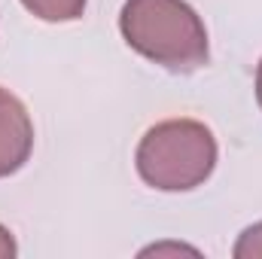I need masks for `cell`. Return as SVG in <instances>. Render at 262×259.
Returning a JSON list of instances; mask_svg holds the SVG:
<instances>
[{
    "instance_id": "cell-1",
    "label": "cell",
    "mask_w": 262,
    "mask_h": 259,
    "mask_svg": "<svg viewBox=\"0 0 262 259\" xmlns=\"http://www.w3.org/2000/svg\"><path fill=\"white\" fill-rule=\"evenodd\" d=\"M119 31L131 49L171 73L207 64V28L186 0H125Z\"/></svg>"
},
{
    "instance_id": "cell-2",
    "label": "cell",
    "mask_w": 262,
    "mask_h": 259,
    "mask_svg": "<svg viewBox=\"0 0 262 259\" xmlns=\"http://www.w3.org/2000/svg\"><path fill=\"white\" fill-rule=\"evenodd\" d=\"M216 137L198 119H168L146 131L134 153L140 180L159 192H189L216 168Z\"/></svg>"
},
{
    "instance_id": "cell-3",
    "label": "cell",
    "mask_w": 262,
    "mask_h": 259,
    "mask_svg": "<svg viewBox=\"0 0 262 259\" xmlns=\"http://www.w3.org/2000/svg\"><path fill=\"white\" fill-rule=\"evenodd\" d=\"M31 153H34L31 113L9 89H0V177L21 171Z\"/></svg>"
},
{
    "instance_id": "cell-4",
    "label": "cell",
    "mask_w": 262,
    "mask_h": 259,
    "mask_svg": "<svg viewBox=\"0 0 262 259\" xmlns=\"http://www.w3.org/2000/svg\"><path fill=\"white\" fill-rule=\"evenodd\" d=\"M89 0H21V6L43 21H76Z\"/></svg>"
},
{
    "instance_id": "cell-5",
    "label": "cell",
    "mask_w": 262,
    "mask_h": 259,
    "mask_svg": "<svg viewBox=\"0 0 262 259\" xmlns=\"http://www.w3.org/2000/svg\"><path fill=\"white\" fill-rule=\"evenodd\" d=\"M235 259H262V223H253L250 229L241 232V238L235 241Z\"/></svg>"
},
{
    "instance_id": "cell-6",
    "label": "cell",
    "mask_w": 262,
    "mask_h": 259,
    "mask_svg": "<svg viewBox=\"0 0 262 259\" xmlns=\"http://www.w3.org/2000/svg\"><path fill=\"white\" fill-rule=\"evenodd\" d=\"M18 253V247H15V238H12V232L0 223V259H12Z\"/></svg>"
},
{
    "instance_id": "cell-7",
    "label": "cell",
    "mask_w": 262,
    "mask_h": 259,
    "mask_svg": "<svg viewBox=\"0 0 262 259\" xmlns=\"http://www.w3.org/2000/svg\"><path fill=\"white\" fill-rule=\"evenodd\" d=\"M256 101H259V110H262V58H259V67H256Z\"/></svg>"
}]
</instances>
